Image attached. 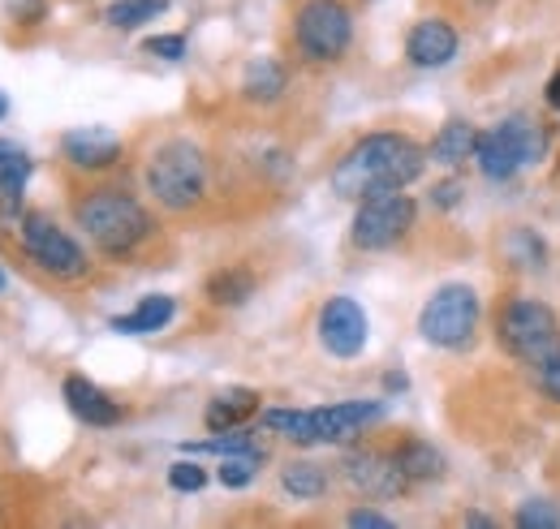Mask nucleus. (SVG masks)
I'll return each mask as SVG.
<instances>
[{
    "label": "nucleus",
    "instance_id": "obj_1",
    "mask_svg": "<svg viewBox=\"0 0 560 529\" xmlns=\"http://www.w3.org/2000/svg\"><path fill=\"white\" fill-rule=\"evenodd\" d=\"M427 168V151L406 133H366L332 168V195L362 202L371 195L406 190Z\"/></svg>",
    "mask_w": 560,
    "mask_h": 529
},
{
    "label": "nucleus",
    "instance_id": "obj_2",
    "mask_svg": "<svg viewBox=\"0 0 560 529\" xmlns=\"http://www.w3.org/2000/svg\"><path fill=\"white\" fill-rule=\"evenodd\" d=\"M78 228L104 250V255H135L142 242L151 237V215L139 199H130L126 190H91L86 199L73 207Z\"/></svg>",
    "mask_w": 560,
    "mask_h": 529
},
{
    "label": "nucleus",
    "instance_id": "obj_3",
    "mask_svg": "<svg viewBox=\"0 0 560 529\" xmlns=\"http://www.w3.org/2000/svg\"><path fill=\"white\" fill-rule=\"evenodd\" d=\"M380 418H384L380 400H346L324 409H268L264 426L284 435L289 444H350L362 435V426Z\"/></svg>",
    "mask_w": 560,
    "mask_h": 529
},
{
    "label": "nucleus",
    "instance_id": "obj_4",
    "mask_svg": "<svg viewBox=\"0 0 560 529\" xmlns=\"http://www.w3.org/2000/svg\"><path fill=\"white\" fill-rule=\"evenodd\" d=\"M142 177H147V195L164 211H190L208 195V160L186 138H168L164 146H155Z\"/></svg>",
    "mask_w": 560,
    "mask_h": 529
},
{
    "label": "nucleus",
    "instance_id": "obj_5",
    "mask_svg": "<svg viewBox=\"0 0 560 529\" xmlns=\"http://www.w3.org/2000/svg\"><path fill=\"white\" fill-rule=\"evenodd\" d=\"M293 44L306 61H341L353 44V13L346 0H306L293 13Z\"/></svg>",
    "mask_w": 560,
    "mask_h": 529
},
{
    "label": "nucleus",
    "instance_id": "obj_6",
    "mask_svg": "<svg viewBox=\"0 0 560 529\" xmlns=\"http://www.w3.org/2000/svg\"><path fill=\"white\" fill-rule=\"evenodd\" d=\"M557 340H560V324H557V310H552L548 302L517 297V302H509V306L495 315V344H500L509 357L526 362V366H535Z\"/></svg>",
    "mask_w": 560,
    "mask_h": 529
},
{
    "label": "nucleus",
    "instance_id": "obj_7",
    "mask_svg": "<svg viewBox=\"0 0 560 529\" xmlns=\"http://www.w3.org/2000/svg\"><path fill=\"white\" fill-rule=\"evenodd\" d=\"M479 293L470 284H440L419 315V331L435 349H466L479 331Z\"/></svg>",
    "mask_w": 560,
    "mask_h": 529
},
{
    "label": "nucleus",
    "instance_id": "obj_8",
    "mask_svg": "<svg viewBox=\"0 0 560 529\" xmlns=\"http://www.w3.org/2000/svg\"><path fill=\"white\" fill-rule=\"evenodd\" d=\"M539 155H544V130H535L526 117H509L495 121L491 130H479L475 164L488 181H509L517 168L535 164Z\"/></svg>",
    "mask_w": 560,
    "mask_h": 529
},
{
    "label": "nucleus",
    "instance_id": "obj_9",
    "mask_svg": "<svg viewBox=\"0 0 560 529\" xmlns=\"http://www.w3.org/2000/svg\"><path fill=\"white\" fill-rule=\"evenodd\" d=\"M415 215H419V202L410 199L406 190H388V195H371V199L358 202L350 224V242L358 250H393L410 237L415 228Z\"/></svg>",
    "mask_w": 560,
    "mask_h": 529
},
{
    "label": "nucleus",
    "instance_id": "obj_10",
    "mask_svg": "<svg viewBox=\"0 0 560 529\" xmlns=\"http://www.w3.org/2000/svg\"><path fill=\"white\" fill-rule=\"evenodd\" d=\"M18 242H22V250H26L31 263L39 267V271H48V275H57V280H82L86 267H91L86 255H82V246L73 242L70 233L61 224H52L48 215H39V211H26L22 215Z\"/></svg>",
    "mask_w": 560,
    "mask_h": 529
},
{
    "label": "nucleus",
    "instance_id": "obj_11",
    "mask_svg": "<svg viewBox=\"0 0 560 529\" xmlns=\"http://www.w3.org/2000/svg\"><path fill=\"white\" fill-rule=\"evenodd\" d=\"M366 310L353 297H328L319 310V344L332 357H358L366 349Z\"/></svg>",
    "mask_w": 560,
    "mask_h": 529
},
{
    "label": "nucleus",
    "instance_id": "obj_12",
    "mask_svg": "<svg viewBox=\"0 0 560 529\" xmlns=\"http://www.w3.org/2000/svg\"><path fill=\"white\" fill-rule=\"evenodd\" d=\"M346 482H350L358 495H371V499H393V495H401L406 486H410V478L401 473V465L393 452H371V448H362V452H350L346 457Z\"/></svg>",
    "mask_w": 560,
    "mask_h": 529
},
{
    "label": "nucleus",
    "instance_id": "obj_13",
    "mask_svg": "<svg viewBox=\"0 0 560 529\" xmlns=\"http://www.w3.org/2000/svg\"><path fill=\"white\" fill-rule=\"evenodd\" d=\"M121 138L104 126H82V130H70L61 138V155L70 160L73 168L82 173H100V168H113L121 160Z\"/></svg>",
    "mask_w": 560,
    "mask_h": 529
},
{
    "label": "nucleus",
    "instance_id": "obj_14",
    "mask_svg": "<svg viewBox=\"0 0 560 529\" xmlns=\"http://www.w3.org/2000/svg\"><path fill=\"white\" fill-rule=\"evenodd\" d=\"M457 44L462 39L444 17H422L406 35V57H410V66L419 69H444L457 57Z\"/></svg>",
    "mask_w": 560,
    "mask_h": 529
},
{
    "label": "nucleus",
    "instance_id": "obj_15",
    "mask_svg": "<svg viewBox=\"0 0 560 529\" xmlns=\"http://www.w3.org/2000/svg\"><path fill=\"white\" fill-rule=\"evenodd\" d=\"M66 404L73 409V418H82L86 426H117L121 422V404L108 397V392H100L91 379H82V375H70L66 379Z\"/></svg>",
    "mask_w": 560,
    "mask_h": 529
},
{
    "label": "nucleus",
    "instance_id": "obj_16",
    "mask_svg": "<svg viewBox=\"0 0 560 529\" xmlns=\"http://www.w3.org/2000/svg\"><path fill=\"white\" fill-rule=\"evenodd\" d=\"M475 146H479V130L470 126V121H462V117H453V121H444L440 133H435V142H431V160L435 164H444V168H457V164H466L470 155H475Z\"/></svg>",
    "mask_w": 560,
    "mask_h": 529
},
{
    "label": "nucleus",
    "instance_id": "obj_17",
    "mask_svg": "<svg viewBox=\"0 0 560 529\" xmlns=\"http://www.w3.org/2000/svg\"><path fill=\"white\" fill-rule=\"evenodd\" d=\"M173 315H177V302L164 297V293H151V297H142L130 315H117V319H113V331H121V336L164 331L168 324H173Z\"/></svg>",
    "mask_w": 560,
    "mask_h": 529
},
{
    "label": "nucleus",
    "instance_id": "obj_18",
    "mask_svg": "<svg viewBox=\"0 0 560 529\" xmlns=\"http://www.w3.org/2000/svg\"><path fill=\"white\" fill-rule=\"evenodd\" d=\"M255 409H259V392H250V388H229V392L211 397L203 422H208V431H233V426H242Z\"/></svg>",
    "mask_w": 560,
    "mask_h": 529
},
{
    "label": "nucleus",
    "instance_id": "obj_19",
    "mask_svg": "<svg viewBox=\"0 0 560 529\" xmlns=\"http://www.w3.org/2000/svg\"><path fill=\"white\" fill-rule=\"evenodd\" d=\"M393 457H397L401 473H406L410 482H435V478H444V457H440V448L427 444V439H401V444L393 448Z\"/></svg>",
    "mask_w": 560,
    "mask_h": 529
},
{
    "label": "nucleus",
    "instance_id": "obj_20",
    "mask_svg": "<svg viewBox=\"0 0 560 529\" xmlns=\"http://www.w3.org/2000/svg\"><path fill=\"white\" fill-rule=\"evenodd\" d=\"M284 66L272 61V57H259V61H250L246 69V78H242V95L250 99V104H277L280 95H284Z\"/></svg>",
    "mask_w": 560,
    "mask_h": 529
},
{
    "label": "nucleus",
    "instance_id": "obj_21",
    "mask_svg": "<svg viewBox=\"0 0 560 529\" xmlns=\"http://www.w3.org/2000/svg\"><path fill=\"white\" fill-rule=\"evenodd\" d=\"M250 297H255V271H246V267H220L208 280L211 306H242Z\"/></svg>",
    "mask_w": 560,
    "mask_h": 529
},
{
    "label": "nucleus",
    "instance_id": "obj_22",
    "mask_svg": "<svg viewBox=\"0 0 560 529\" xmlns=\"http://www.w3.org/2000/svg\"><path fill=\"white\" fill-rule=\"evenodd\" d=\"M280 486L293 499H319L328 491V473H324V465L315 461H289L280 469Z\"/></svg>",
    "mask_w": 560,
    "mask_h": 529
},
{
    "label": "nucleus",
    "instance_id": "obj_23",
    "mask_svg": "<svg viewBox=\"0 0 560 529\" xmlns=\"http://www.w3.org/2000/svg\"><path fill=\"white\" fill-rule=\"evenodd\" d=\"M26 181H31V155L18 142L0 138V199H22Z\"/></svg>",
    "mask_w": 560,
    "mask_h": 529
},
{
    "label": "nucleus",
    "instance_id": "obj_24",
    "mask_svg": "<svg viewBox=\"0 0 560 529\" xmlns=\"http://www.w3.org/2000/svg\"><path fill=\"white\" fill-rule=\"evenodd\" d=\"M164 9H168V0H113L104 22L117 26V31H139L147 22H155Z\"/></svg>",
    "mask_w": 560,
    "mask_h": 529
},
{
    "label": "nucleus",
    "instance_id": "obj_25",
    "mask_svg": "<svg viewBox=\"0 0 560 529\" xmlns=\"http://www.w3.org/2000/svg\"><path fill=\"white\" fill-rule=\"evenodd\" d=\"M186 452L233 457V452H264V448H259L255 431H242V426H233V431H211V439H203V444H186Z\"/></svg>",
    "mask_w": 560,
    "mask_h": 529
},
{
    "label": "nucleus",
    "instance_id": "obj_26",
    "mask_svg": "<svg viewBox=\"0 0 560 529\" xmlns=\"http://www.w3.org/2000/svg\"><path fill=\"white\" fill-rule=\"evenodd\" d=\"M259 465H264V452H233V457H224V461H220L215 478H220V486L242 491V486H250V482H255Z\"/></svg>",
    "mask_w": 560,
    "mask_h": 529
},
{
    "label": "nucleus",
    "instance_id": "obj_27",
    "mask_svg": "<svg viewBox=\"0 0 560 529\" xmlns=\"http://www.w3.org/2000/svg\"><path fill=\"white\" fill-rule=\"evenodd\" d=\"M517 526L522 529H557L560 526V508L552 499H526L517 508Z\"/></svg>",
    "mask_w": 560,
    "mask_h": 529
},
{
    "label": "nucleus",
    "instance_id": "obj_28",
    "mask_svg": "<svg viewBox=\"0 0 560 529\" xmlns=\"http://www.w3.org/2000/svg\"><path fill=\"white\" fill-rule=\"evenodd\" d=\"M535 371V384H539V392L548 400H560V340L530 366Z\"/></svg>",
    "mask_w": 560,
    "mask_h": 529
},
{
    "label": "nucleus",
    "instance_id": "obj_29",
    "mask_svg": "<svg viewBox=\"0 0 560 529\" xmlns=\"http://www.w3.org/2000/svg\"><path fill=\"white\" fill-rule=\"evenodd\" d=\"M168 486L173 491H182V495H195V491H203L208 486V469L195 461H177L168 469Z\"/></svg>",
    "mask_w": 560,
    "mask_h": 529
},
{
    "label": "nucleus",
    "instance_id": "obj_30",
    "mask_svg": "<svg viewBox=\"0 0 560 529\" xmlns=\"http://www.w3.org/2000/svg\"><path fill=\"white\" fill-rule=\"evenodd\" d=\"M509 250L517 255V267H544V242L535 237V233H526V228H517L513 237H509Z\"/></svg>",
    "mask_w": 560,
    "mask_h": 529
},
{
    "label": "nucleus",
    "instance_id": "obj_31",
    "mask_svg": "<svg viewBox=\"0 0 560 529\" xmlns=\"http://www.w3.org/2000/svg\"><path fill=\"white\" fill-rule=\"evenodd\" d=\"M147 57H160V61H182L186 57V35H151L142 44Z\"/></svg>",
    "mask_w": 560,
    "mask_h": 529
},
{
    "label": "nucleus",
    "instance_id": "obj_32",
    "mask_svg": "<svg viewBox=\"0 0 560 529\" xmlns=\"http://www.w3.org/2000/svg\"><path fill=\"white\" fill-rule=\"evenodd\" d=\"M462 195H466V186H462L457 177H448V181H435V186H431V207H440V211H453V207L462 202Z\"/></svg>",
    "mask_w": 560,
    "mask_h": 529
},
{
    "label": "nucleus",
    "instance_id": "obj_33",
    "mask_svg": "<svg viewBox=\"0 0 560 529\" xmlns=\"http://www.w3.org/2000/svg\"><path fill=\"white\" fill-rule=\"evenodd\" d=\"M350 526L353 529H393V517H384V513H375V508H353Z\"/></svg>",
    "mask_w": 560,
    "mask_h": 529
},
{
    "label": "nucleus",
    "instance_id": "obj_34",
    "mask_svg": "<svg viewBox=\"0 0 560 529\" xmlns=\"http://www.w3.org/2000/svg\"><path fill=\"white\" fill-rule=\"evenodd\" d=\"M44 9H48L44 0H22L13 13H18V17H26V22H39V17H44Z\"/></svg>",
    "mask_w": 560,
    "mask_h": 529
},
{
    "label": "nucleus",
    "instance_id": "obj_35",
    "mask_svg": "<svg viewBox=\"0 0 560 529\" xmlns=\"http://www.w3.org/2000/svg\"><path fill=\"white\" fill-rule=\"evenodd\" d=\"M548 104H552V108L560 113V73L552 78V82H548Z\"/></svg>",
    "mask_w": 560,
    "mask_h": 529
},
{
    "label": "nucleus",
    "instance_id": "obj_36",
    "mask_svg": "<svg viewBox=\"0 0 560 529\" xmlns=\"http://www.w3.org/2000/svg\"><path fill=\"white\" fill-rule=\"evenodd\" d=\"M384 388H388V392H406V375H388Z\"/></svg>",
    "mask_w": 560,
    "mask_h": 529
},
{
    "label": "nucleus",
    "instance_id": "obj_37",
    "mask_svg": "<svg viewBox=\"0 0 560 529\" xmlns=\"http://www.w3.org/2000/svg\"><path fill=\"white\" fill-rule=\"evenodd\" d=\"M466 526H475V529H488V526H491V517H483V513H470V517H466Z\"/></svg>",
    "mask_w": 560,
    "mask_h": 529
},
{
    "label": "nucleus",
    "instance_id": "obj_38",
    "mask_svg": "<svg viewBox=\"0 0 560 529\" xmlns=\"http://www.w3.org/2000/svg\"><path fill=\"white\" fill-rule=\"evenodd\" d=\"M4 113H9V99H4V95H0V117H4Z\"/></svg>",
    "mask_w": 560,
    "mask_h": 529
},
{
    "label": "nucleus",
    "instance_id": "obj_39",
    "mask_svg": "<svg viewBox=\"0 0 560 529\" xmlns=\"http://www.w3.org/2000/svg\"><path fill=\"white\" fill-rule=\"evenodd\" d=\"M4 289H9V280H4V271H0V293H4Z\"/></svg>",
    "mask_w": 560,
    "mask_h": 529
}]
</instances>
